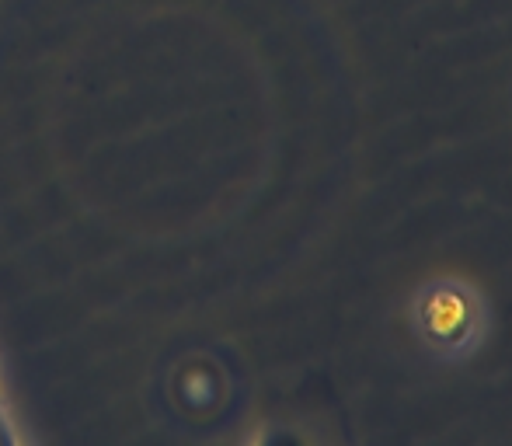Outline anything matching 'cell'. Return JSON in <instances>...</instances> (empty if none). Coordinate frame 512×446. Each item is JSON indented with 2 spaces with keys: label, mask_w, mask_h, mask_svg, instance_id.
Masks as SVG:
<instances>
[{
  "label": "cell",
  "mask_w": 512,
  "mask_h": 446,
  "mask_svg": "<svg viewBox=\"0 0 512 446\" xmlns=\"http://www.w3.org/2000/svg\"><path fill=\"white\" fill-rule=\"evenodd\" d=\"M418 332L429 338L439 352H467L471 338H481V304L471 290H460L453 283H439L422 290L418 297Z\"/></svg>",
  "instance_id": "6da1fadb"
}]
</instances>
